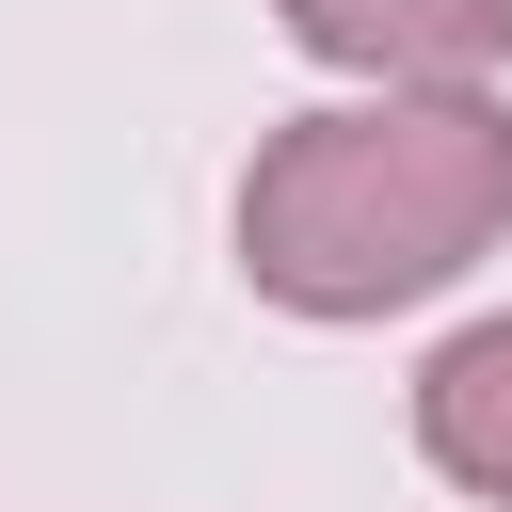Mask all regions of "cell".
<instances>
[{"label": "cell", "mask_w": 512, "mask_h": 512, "mask_svg": "<svg viewBox=\"0 0 512 512\" xmlns=\"http://www.w3.org/2000/svg\"><path fill=\"white\" fill-rule=\"evenodd\" d=\"M512 240V96H320L240 160V288L400 320Z\"/></svg>", "instance_id": "obj_1"}, {"label": "cell", "mask_w": 512, "mask_h": 512, "mask_svg": "<svg viewBox=\"0 0 512 512\" xmlns=\"http://www.w3.org/2000/svg\"><path fill=\"white\" fill-rule=\"evenodd\" d=\"M272 16L352 96H496L512 80V0H272Z\"/></svg>", "instance_id": "obj_2"}, {"label": "cell", "mask_w": 512, "mask_h": 512, "mask_svg": "<svg viewBox=\"0 0 512 512\" xmlns=\"http://www.w3.org/2000/svg\"><path fill=\"white\" fill-rule=\"evenodd\" d=\"M416 464H432L448 496H496V512H512V304L464 320V336L416 368Z\"/></svg>", "instance_id": "obj_3"}]
</instances>
